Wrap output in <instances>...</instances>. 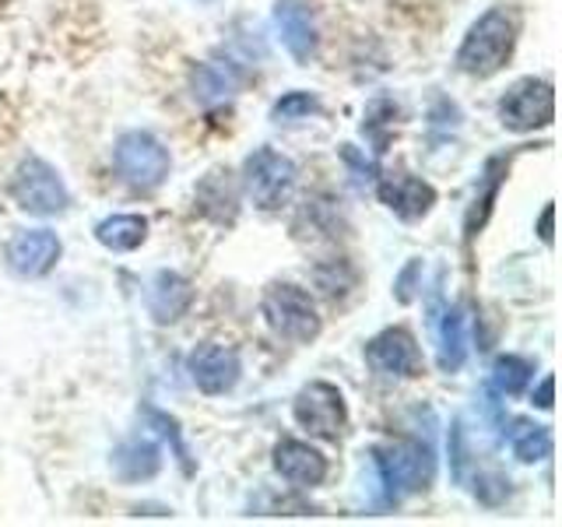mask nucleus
<instances>
[{
    "label": "nucleus",
    "mask_w": 562,
    "mask_h": 527,
    "mask_svg": "<svg viewBox=\"0 0 562 527\" xmlns=\"http://www.w3.org/2000/svg\"><path fill=\"white\" fill-rule=\"evenodd\" d=\"M11 198L18 201L22 211L40 215V218L64 215L70 208V193L60 180V172L40 155H25L22 162H18V169L11 176Z\"/></svg>",
    "instance_id": "obj_5"
},
{
    "label": "nucleus",
    "mask_w": 562,
    "mask_h": 527,
    "mask_svg": "<svg viewBox=\"0 0 562 527\" xmlns=\"http://www.w3.org/2000/svg\"><path fill=\"white\" fill-rule=\"evenodd\" d=\"M113 468L123 482H148L158 474V468H162V450L145 436L127 439V444L113 453Z\"/></svg>",
    "instance_id": "obj_19"
},
{
    "label": "nucleus",
    "mask_w": 562,
    "mask_h": 527,
    "mask_svg": "<svg viewBox=\"0 0 562 527\" xmlns=\"http://www.w3.org/2000/svg\"><path fill=\"white\" fill-rule=\"evenodd\" d=\"M394 116H397V105L391 99H376L369 105L366 123H362V134H373L376 137V155L386 152V134L394 127Z\"/></svg>",
    "instance_id": "obj_25"
},
{
    "label": "nucleus",
    "mask_w": 562,
    "mask_h": 527,
    "mask_svg": "<svg viewBox=\"0 0 562 527\" xmlns=\"http://www.w3.org/2000/svg\"><path fill=\"white\" fill-rule=\"evenodd\" d=\"M260 310H263V321H268V327L278 334V338H285L292 345L316 341V334L324 327L310 292L299 285H289V281H274V285H268V292L260 299Z\"/></svg>",
    "instance_id": "obj_3"
},
{
    "label": "nucleus",
    "mask_w": 562,
    "mask_h": 527,
    "mask_svg": "<svg viewBox=\"0 0 562 527\" xmlns=\"http://www.w3.org/2000/svg\"><path fill=\"white\" fill-rule=\"evenodd\" d=\"M366 362L373 366L380 377L412 380V377L422 373L418 341L412 338V330H404V327H386V330H380L376 338L366 345Z\"/></svg>",
    "instance_id": "obj_10"
},
{
    "label": "nucleus",
    "mask_w": 562,
    "mask_h": 527,
    "mask_svg": "<svg viewBox=\"0 0 562 527\" xmlns=\"http://www.w3.org/2000/svg\"><path fill=\"white\" fill-rule=\"evenodd\" d=\"M193 303V285L176 271H158L148 285V313L155 324H176Z\"/></svg>",
    "instance_id": "obj_15"
},
{
    "label": "nucleus",
    "mask_w": 562,
    "mask_h": 527,
    "mask_svg": "<svg viewBox=\"0 0 562 527\" xmlns=\"http://www.w3.org/2000/svg\"><path fill=\"white\" fill-rule=\"evenodd\" d=\"M113 166L120 180L134 190H155L169 176V148L148 131H127L113 145Z\"/></svg>",
    "instance_id": "obj_6"
},
{
    "label": "nucleus",
    "mask_w": 562,
    "mask_h": 527,
    "mask_svg": "<svg viewBox=\"0 0 562 527\" xmlns=\"http://www.w3.org/2000/svg\"><path fill=\"white\" fill-rule=\"evenodd\" d=\"M376 193L380 201L394 211L401 222H418L426 218L432 204H436V190L432 183L418 180V176L408 172H383L376 180Z\"/></svg>",
    "instance_id": "obj_12"
},
{
    "label": "nucleus",
    "mask_w": 562,
    "mask_h": 527,
    "mask_svg": "<svg viewBox=\"0 0 562 527\" xmlns=\"http://www.w3.org/2000/svg\"><path fill=\"white\" fill-rule=\"evenodd\" d=\"M187 373H190L193 386H198L201 394L222 397L239 383L243 366H239L236 348L218 345V341H204L187 356Z\"/></svg>",
    "instance_id": "obj_9"
},
{
    "label": "nucleus",
    "mask_w": 562,
    "mask_h": 527,
    "mask_svg": "<svg viewBox=\"0 0 562 527\" xmlns=\"http://www.w3.org/2000/svg\"><path fill=\"white\" fill-rule=\"evenodd\" d=\"M474 496H479L482 503H488V506H496V503H503L509 496V482L496 471L479 474V482H474Z\"/></svg>",
    "instance_id": "obj_27"
},
{
    "label": "nucleus",
    "mask_w": 562,
    "mask_h": 527,
    "mask_svg": "<svg viewBox=\"0 0 562 527\" xmlns=\"http://www.w3.org/2000/svg\"><path fill=\"white\" fill-rule=\"evenodd\" d=\"M274 29L281 35V46L292 53L295 64H310L316 57V49H321V35H316V22L306 0H278Z\"/></svg>",
    "instance_id": "obj_13"
},
{
    "label": "nucleus",
    "mask_w": 562,
    "mask_h": 527,
    "mask_svg": "<svg viewBox=\"0 0 562 527\" xmlns=\"http://www.w3.org/2000/svg\"><path fill=\"white\" fill-rule=\"evenodd\" d=\"M376 471L386 500L401 503L404 496H415V492L429 489L436 457L432 447L422 444V439H394V444L376 450Z\"/></svg>",
    "instance_id": "obj_2"
},
{
    "label": "nucleus",
    "mask_w": 562,
    "mask_h": 527,
    "mask_svg": "<svg viewBox=\"0 0 562 527\" xmlns=\"http://www.w3.org/2000/svg\"><path fill=\"white\" fill-rule=\"evenodd\" d=\"M95 239L105 246V250L127 254L137 250L140 243L148 239V218L140 215H110L95 225Z\"/></svg>",
    "instance_id": "obj_21"
},
{
    "label": "nucleus",
    "mask_w": 562,
    "mask_h": 527,
    "mask_svg": "<svg viewBox=\"0 0 562 527\" xmlns=\"http://www.w3.org/2000/svg\"><path fill=\"white\" fill-rule=\"evenodd\" d=\"M292 415H295V422L310 436L327 439V444H334V439H338L345 433V426H348L345 394L334 383H327V380L306 383L303 391L295 394V401H292Z\"/></svg>",
    "instance_id": "obj_7"
},
{
    "label": "nucleus",
    "mask_w": 562,
    "mask_h": 527,
    "mask_svg": "<svg viewBox=\"0 0 562 527\" xmlns=\"http://www.w3.org/2000/svg\"><path fill=\"white\" fill-rule=\"evenodd\" d=\"M531 377H535V362L524 356H499L492 362V386H496L503 397L524 394V386L531 383Z\"/></svg>",
    "instance_id": "obj_23"
},
{
    "label": "nucleus",
    "mask_w": 562,
    "mask_h": 527,
    "mask_svg": "<svg viewBox=\"0 0 562 527\" xmlns=\"http://www.w3.org/2000/svg\"><path fill=\"white\" fill-rule=\"evenodd\" d=\"M418 274H422V260H408L404 264V271L397 274V281H394V295H397V303H404L408 306L412 299H415V281H418Z\"/></svg>",
    "instance_id": "obj_28"
},
{
    "label": "nucleus",
    "mask_w": 562,
    "mask_h": 527,
    "mask_svg": "<svg viewBox=\"0 0 562 527\" xmlns=\"http://www.w3.org/2000/svg\"><path fill=\"white\" fill-rule=\"evenodd\" d=\"M313 113H321V102H316L310 92H289L274 102L271 120L278 123H292V120H310Z\"/></svg>",
    "instance_id": "obj_26"
},
{
    "label": "nucleus",
    "mask_w": 562,
    "mask_h": 527,
    "mask_svg": "<svg viewBox=\"0 0 562 527\" xmlns=\"http://www.w3.org/2000/svg\"><path fill=\"white\" fill-rule=\"evenodd\" d=\"M514 43H517V29L509 22V14L492 8L468 29L461 49H457V70L471 78H492L496 70L506 67Z\"/></svg>",
    "instance_id": "obj_1"
},
{
    "label": "nucleus",
    "mask_w": 562,
    "mask_h": 527,
    "mask_svg": "<svg viewBox=\"0 0 562 527\" xmlns=\"http://www.w3.org/2000/svg\"><path fill=\"white\" fill-rule=\"evenodd\" d=\"M506 176V158H492V162L485 166V180L479 187V193H474V201L468 208V218H464V239L471 243L474 236L482 233V225L488 222L492 215V204H496V193H499V183Z\"/></svg>",
    "instance_id": "obj_22"
},
{
    "label": "nucleus",
    "mask_w": 562,
    "mask_h": 527,
    "mask_svg": "<svg viewBox=\"0 0 562 527\" xmlns=\"http://www.w3.org/2000/svg\"><path fill=\"white\" fill-rule=\"evenodd\" d=\"M509 439V450H514L517 461L524 464H538V461H549L552 457V429L549 426H538L531 418H514L506 429Z\"/></svg>",
    "instance_id": "obj_20"
},
{
    "label": "nucleus",
    "mask_w": 562,
    "mask_h": 527,
    "mask_svg": "<svg viewBox=\"0 0 562 527\" xmlns=\"http://www.w3.org/2000/svg\"><path fill=\"white\" fill-rule=\"evenodd\" d=\"M313 278H316V289H321L324 295H330V299L345 295L351 285H356V271H351L345 260H330V264H321V268L313 271Z\"/></svg>",
    "instance_id": "obj_24"
},
{
    "label": "nucleus",
    "mask_w": 562,
    "mask_h": 527,
    "mask_svg": "<svg viewBox=\"0 0 562 527\" xmlns=\"http://www.w3.org/2000/svg\"><path fill=\"white\" fill-rule=\"evenodd\" d=\"M499 120L506 131L531 134L555 120V88L544 78H520L499 99Z\"/></svg>",
    "instance_id": "obj_8"
},
{
    "label": "nucleus",
    "mask_w": 562,
    "mask_h": 527,
    "mask_svg": "<svg viewBox=\"0 0 562 527\" xmlns=\"http://www.w3.org/2000/svg\"><path fill=\"white\" fill-rule=\"evenodd\" d=\"M198 211L218 225H233L239 211V193L225 169H211L198 183Z\"/></svg>",
    "instance_id": "obj_17"
},
{
    "label": "nucleus",
    "mask_w": 562,
    "mask_h": 527,
    "mask_svg": "<svg viewBox=\"0 0 562 527\" xmlns=\"http://www.w3.org/2000/svg\"><path fill=\"white\" fill-rule=\"evenodd\" d=\"M552 391H555V380H552V377H544L541 386H538V394H535V404H538V408H544V412L552 408Z\"/></svg>",
    "instance_id": "obj_29"
},
{
    "label": "nucleus",
    "mask_w": 562,
    "mask_h": 527,
    "mask_svg": "<svg viewBox=\"0 0 562 527\" xmlns=\"http://www.w3.org/2000/svg\"><path fill=\"white\" fill-rule=\"evenodd\" d=\"M436 327V362L443 373H457L468 359V316L464 306H447L439 313Z\"/></svg>",
    "instance_id": "obj_16"
},
{
    "label": "nucleus",
    "mask_w": 562,
    "mask_h": 527,
    "mask_svg": "<svg viewBox=\"0 0 562 527\" xmlns=\"http://www.w3.org/2000/svg\"><path fill=\"white\" fill-rule=\"evenodd\" d=\"M4 260L18 278H43L57 268L60 239L57 233H49V228H25V233L11 236Z\"/></svg>",
    "instance_id": "obj_11"
},
{
    "label": "nucleus",
    "mask_w": 562,
    "mask_h": 527,
    "mask_svg": "<svg viewBox=\"0 0 562 527\" xmlns=\"http://www.w3.org/2000/svg\"><path fill=\"white\" fill-rule=\"evenodd\" d=\"M274 471L292 489H316L327 479V457L316 447L303 444V439H278Z\"/></svg>",
    "instance_id": "obj_14"
},
{
    "label": "nucleus",
    "mask_w": 562,
    "mask_h": 527,
    "mask_svg": "<svg viewBox=\"0 0 562 527\" xmlns=\"http://www.w3.org/2000/svg\"><path fill=\"white\" fill-rule=\"evenodd\" d=\"M190 88H193V99L201 105H222L239 92V70L228 60L198 64L190 75Z\"/></svg>",
    "instance_id": "obj_18"
},
{
    "label": "nucleus",
    "mask_w": 562,
    "mask_h": 527,
    "mask_svg": "<svg viewBox=\"0 0 562 527\" xmlns=\"http://www.w3.org/2000/svg\"><path fill=\"white\" fill-rule=\"evenodd\" d=\"M552 204H544V211H541V222H538V236H541V243L544 246H552Z\"/></svg>",
    "instance_id": "obj_30"
},
{
    "label": "nucleus",
    "mask_w": 562,
    "mask_h": 527,
    "mask_svg": "<svg viewBox=\"0 0 562 527\" xmlns=\"http://www.w3.org/2000/svg\"><path fill=\"white\" fill-rule=\"evenodd\" d=\"M295 180H299L295 162L274 148H257L254 155H246V162H243V187L250 193L254 208L268 211V215L292 201Z\"/></svg>",
    "instance_id": "obj_4"
}]
</instances>
